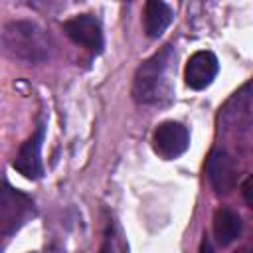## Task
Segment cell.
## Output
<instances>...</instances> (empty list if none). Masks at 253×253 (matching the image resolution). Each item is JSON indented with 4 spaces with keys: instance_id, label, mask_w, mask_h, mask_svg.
Returning <instances> with one entry per match:
<instances>
[{
    "instance_id": "6da1fadb",
    "label": "cell",
    "mask_w": 253,
    "mask_h": 253,
    "mask_svg": "<svg viewBox=\"0 0 253 253\" xmlns=\"http://www.w3.org/2000/svg\"><path fill=\"white\" fill-rule=\"evenodd\" d=\"M174 61L172 45H164L160 51L142 61L132 79V97L136 103L154 105L170 99L172 95V79L170 67Z\"/></svg>"
},
{
    "instance_id": "7a4b0ae2",
    "label": "cell",
    "mask_w": 253,
    "mask_h": 253,
    "mask_svg": "<svg viewBox=\"0 0 253 253\" xmlns=\"http://www.w3.org/2000/svg\"><path fill=\"white\" fill-rule=\"evenodd\" d=\"M4 51L24 63H42L49 57V42L43 30L28 20L8 22L2 30Z\"/></svg>"
},
{
    "instance_id": "3957f363",
    "label": "cell",
    "mask_w": 253,
    "mask_h": 253,
    "mask_svg": "<svg viewBox=\"0 0 253 253\" xmlns=\"http://www.w3.org/2000/svg\"><path fill=\"white\" fill-rule=\"evenodd\" d=\"M34 202L14 190L10 184H4L2 188V198H0V225H2V235H10L18 231L32 215H34Z\"/></svg>"
},
{
    "instance_id": "277c9868",
    "label": "cell",
    "mask_w": 253,
    "mask_h": 253,
    "mask_svg": "<svg viewBox=\"0 0 253 253\" xmlns=\"http://www.w3.org/2000/svg\"><path fill=\"white\" fill-rule=\"evenodd\" d=\"M152 144H154V150L164 160H172V158H178L180 154H184L188 150L190 132L182 123L166 121V123L158 125V128L154 130Z\"/></svg>"
},
{
    "instance_id": "5b68a950",
    "label": "cell",
    "mask_w": 253,
    "mask_h": 253,
    "mask_svg": "<svg viewBox=\"0 0 253 253\" xmlns=\"http://www.w3.org/2000/svg\"><path fill=\"white\" fill-rule=\"evenodd\" d=\"M206 174L208 180L217 196H225L235 188L237 180V168L233 158L223 148H213L206 162Z\"/></svg>"
},
{
    "instance_id": "8992f818",
    "label": "cell",
    "mask_w": 253,
    "mask_h": 253,
    "mask_svg": "<svg viewBox=\"0 0 253 253\" xmlns=\"http://www.w3.org/2000/svg\"><path fill=\"white\" fill-rule=\"evenodd\" d=\"M42 140H43V126L40 125L38 130L18 148V152L12 160V166L28 180H38L43 174V166H42V158H40Z\"/></svg>"
},
{
    "instance_id": "52a82bcc",
    "label": "cell",
    "mask_w": 253,
    "mask_h": 253,
    "mask_svg": "<svg viewBox=\"0 0 253 253\" xmlns=\"http://www.w3.org/2000/svg\"><path fill=\"white\" fill-rule=\"evenodd\" d=\"M63 32L79 45L91 49V51H101L103 47V30L101 24L95 16L91 14H81L63 24Z\"/></svg>"
},
{
    "instance_id": "ba28073f",
    "label": "cell",
    "mask_w": 253,
    "mask_h": 253,
    "mask_svg": "<svg viewBox=\"0 0 253 253\" xmlns=\"http://www.w3.org/2000/svg\"><path fill=\"white\" fill-rule=\"evenodd\" d=\"M217 69H219V63L211 51H196L188 59L186 69H184L186 85L196 91H202L211 85V81L217 75Z\"/></svg>"
},
{
    "instance_id": "9c48e42d",
    "label": "cell",
    "mask_w": 253,
    "mask_h": 253,
    "mask_svg": "<svg viewBox=\"0 0 253 253\" xmlns=\"http://www.w3.org/2000/svg\"><path fill=\"white\" fill-rule=\"evenodd\" d=\"M144 32L148 38H160L172 22V8L160 0H148L144 4Z\"/></svg>"
},
{
    "instance_id": "30bf717a",
    "label": "cell",
    "mask_w": 253,
    "mask_h": 253,
    "mask_svg": "<svg viewBox=\"0 0 253 253\" xmlns=\"http://www.w3.org/2000/svg\"><path fill=\"white\" fill-rule=\"evenodd\" d=\"M241 233V217L229 210V208H219L213 213V235L221 247H227L233 243Z\"/></svg>"
},
{
    "instance_id": "8fae6325",
    "label": "cell",
    "mask_w": 253,
    "mask_h": 253,
    "mask_svg": "<svg viewBox=\"0 0 253 253\" xmlns=\"http://www.w3.org/2000/svg\"><path fill=\"white\" fill-rule=\"evenodd\" d=\"M99 253H128V243L126 237L117 221H113L105 233V241Z\"/></svg>"
},
{
    "instance_id": "7c38bea8",
    "label": "cell",
    "mask_w": 253,
    "mask_h": 253,
    "mask_svg": "<svg viewBox=\"0 0 253 253\" xmlns=\"http://www.w3.org/2000/svg\"><path fill=\"white\" fill-rule=\"evenodd\" d=\"M241 194H243L245 204H247L249 208H253V174L243 182V186H241Z\"/></svg>"
},
{
    "instance_id": "4fadbf2b",
    "label": "cell",
    "mask_w": 253,
    "mask_h": 253,
    "mask_svg": "<svg viewBox=\"0 0 253 253\" xmlns=\"http://www.w3.org/2000/svg\"><path fill=\"white\" fill-rule=\"evenodd\" d=\"M200 253H213V247H211V243H210L208 237L202 239V243H200Z\"/></svg>"
},
{
    "instance_id": "5bb4252c",
    "label": "cell",
    "mask_w": 253,
    "mask_h": 253,
    "mask_svg": "<svg viewBox=\"0 0 253 253\" xmlns=\"http://www.w3.org/2000/svg\"><path fill=\"white\" fill-rule=\"evenodd\" d=\"M235 253H253V249H247V247H243V249H237Z\"/></svg>"
}]
</instances>
